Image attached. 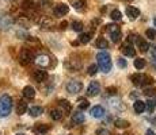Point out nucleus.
I'll list each match as a JSON object with an SVG mask.
<instances>
[{"instance_id":"obj_1","label":"nucleus","mask_w":156,"mask_h":135,"mask_svg":"<svg viewBox=\"0 0 156 135\" xmlns=\"http://www.w3.org/2000/svg\"><path fill=\"white\" fill-rule=\"evenodd\" d=\"M12 111V97L8 95H3L0 97V118L8 116Z\"/></svg>"},{"instance_id":"obj_2","label":"nucleus","mask_w":156,"mask_h":135,"mask_svg":"<svg viewBox=\"0 0 156 135\" xmlns=\"http://www.w3.org/2000/svg\"><path fill=\"white\" fill-rule=\"evenodd\" d=\"M97 59H98V66L101 68L102 72L109 73V72L112 70V58H110V54L109 53L101 52L97 56Z\"/></svg>"},{"instance_id":"obj_3","label":"nucleus","mask_w":156,"mask_h":135,"mask_svg":"<svg viewBox=\"0 0 156 135\" xmlns=\"http://www.w3.org/2000/svg\"><path fill=\"white\" fill-rule=\"evenodd\" d=\"M130 80L134 85L137 86H147V85H152L155 83V80L152 77L147 76V74H140V73H136V74H132L130 76Z\"/></svg>"},{"instance_id":"obj_4","label":"nucleus","mask_w":156,"mask_h":135,"mask_svg":"<svg viewBox=\"0 0 156 135\" xmlns=\"http://www.w3.org/2000/svg\"><path fill=\"white\" fill-rule=\"evenodd\" d=\"M33 61H35V56L33 50L30 49H22L19 54V62L22 65H30Z\"/></svg>"},{"instance_id":"obj_5","label":"nucleus","mask_w":156,"mask_h":135,"mask_svg":"<svg viewBox=\"0 0 156 135\" xmlns=\"http://www.w3.org/2000/svg\"><path fill=\"white\" fill-rule=\"evenodd\" d=\"M82 89H83V84L77 80H71L69 83L67 84V91L72 95H76V93H79V92H82Z\"/></svg>"},{"instance_id":"obj_6","label":"nucleus","mask_w":156,"mask_h":135,"mask_svg":"<svg viewBox=\"0 0 156 135\" xmlns=\"http://www.w3.org/2000/svg\"><path fill=\"white\" fill-rule=\"evenodd\" d=\"M101 92V85L98 81H92L90 83L88 88H87V95L88 96H98Z\"/></svg>"},{"instance_id":"obj_7","label":"nucleus","mask_w":156,"mask_h":135,"mask_svg":"<svg viewBox=\"0 0 156 135\" xmlns=\"http://www.w3.org/2000/svg\"><path fill=\"white\" fill-rule=\"evenodd\" d=\"M33 76H34V80L38 81V83H42V81H45L48 79V73H46V70H44V68L34 70Z\"/></svg>"},{"instance_id":"obj_8","label":"nucleus","mask_w":156,"mask_h":135,"mask_svg":"<svg viewBox=\"0 0 156 135\" xmlns=\"http://www.w3.org/2000/svg\"><path fill=\"white\" fill-rule=\"evenodd\" d=\"M35 62H37L41 68H46L50 65V58L46 56V54H41V56L35 57Z\"/></svg>"},{"instance_id":"obj_9","label":"nucleus","mask_w":156,"mask_h":135,"mask_svg":"<svg viewBox=\"0 0 156 135\" xmlns=\"http://www.w3.org/2000/svg\"><path fill=\"white\" fill-rule=\"evenodd\" d=\"M84 120H86L84 113H83L80 110L72 113V123H73V124H82Z\"/></svg>"},{"instance_id":"obj_10","label":"nucleus","mask_w":156,"mask_h":135,"mask_svg":"<svg viewBox=\"0 0 156 135\" xmlns=\"http://www.w3.org/2000/svg\"><path fill=\"white\" fill-rule=\"evenodd\" d=\"M68 11H69V7L67 4H64V3H60L55 7V14L57 16H62V15L68 14Z\"/></svg>"},{"instance_id":"obj_11","label":"nucleus","mask_w":156,"mask_h":135,"mask_svg":"<svg viewBox=\"0 0 156 135\" xmlns=\"http://www.w3.org/2000/svg\"><path fill=\"white\" fill-rule=\"evenodd\" d=\"M133 110L136 113H143L147 110V103H144L141 100H136L133 104Z\"/></svg>"},{"instance_id":"obj_12","label":"nucleus","mask_w":156,"mask_h":135,"mask_svg":"<svg viewBox=\"0 0 156 135\" xmlns=\"http://www.w3.org/2000/svg\"><path fill=\"white\" fill-rule=\"evenodd\" d=\"M105 115V108L102 106H95L91 110V116L92 118H102Z\"/></svg>"},{"instance_id":"obj_13","label":"nucleus","mask_w":156,"mask_h":135,"mask_svg":"<svg viewBox=\"0 0 156 135\" xmlns=\"http://www.w3.org/2000/svg\"><path fill=\"white\" fill-rule=\"evenodd\" d=\"M126 15L130 19H136L137 16L140 15V10L136 7H132V5H129V7H126Z\"/></svg>"},{"instance_id":"obj_14","label":"nucleus","mask_w":156,"mask_h":135,"mask_svg":"<svg viewBox=\"0 0 156 135\" xmlns=\"http://www.w3.org/2000/svg\"><path fill=\"white\" fill-rule=\"evenodd\" d=\"M122 53L125 54V56L128 57H134V54H136V50H134V47L132 46L130 43H126L122 46Z\"/></svg>"},{"instance_id":"obj_15","label":"nucleus","mask_w":156,"mask_h":135,"mask_svg":"<svg viewBox=\"0 0 156 135\" xmlns=\"http://www.w3.org/2000/svg\"><path fill=\"white\" fill-rule=\"evenodd\" d=\"M23 96H25L26 99H34V96H35V91H34V88L33 86H25L23 88Z\"/></svg>"},{"instance_id":"obj_16","label":"nucleus","mask_w":156,"mask_h":135,"mask_svg":"<svg viewBox=\"0 0 156 135\" xmlns=\"http://www.w3.org/2000/svg\"><path fill=\"white\" fill-rule=\"evenodd\" d=\"M137 45H139V49L141 50L143 53H145L147 50H148L149 47H151V46H149V45H148V42H147V41H144L143 38H140V37H137Z\"/></svg>"},{"instance_id":"obj_17","label":"nucleus","mask_w":156,"mask_h":135,"mask_svg":"<svg viewBox=\"0 0 156 135\" xmlns=\"http://www.w3.org/2000/svg\"><path fill=\"white\" fill-rule=\"evenodd\" d=\"M26 111H27V103L23 101V100H20L19 103H18V106H16L18 115H23V113H26Z\"/></svg>"},{"instance_id":"obj_18","label":"nucleus","mask_w":156,"mask_h":135,"mask_svg":"<svg viewBox=\"0 0 156 135\" xmlns=\"http://www.w3.org/2000/svg\"><path fill=\"white\" fill-rule=\"evenodd\" d=\"M58 104H60V110H61L62 112H65V113L71 112V103L68 100H60Z\"/></svg>"},{"instance_id":"obj_19","label":"nucleus","mask_w":156,"mask_h":135,"mask_svg":"<svg viewBox=\"0 0 156 135\" xmlns=\"http://www.w3.org/2000/svg\"><path fill=\"white\" fill-rule=\"evenodd\" d=\"M11 25H12V19H10L8 16L3 18V19L0 20V29H2V30H7V29H10Z\"/></svg>"},{"instance_id":"obj_20","label":"nucleus","mask_w":156,"mask_h":135,"mask_svg":"<svg viewBox=\"0 0 156 135\" xmlns=\"http://www.w3.org/2000/svg\"><path fill=\"white\" fill-rule=\"evenodd\" d=\"M50 116H52L53 120H61L62 116H64V112L61 110H52L50 111Z\"/></svg>"},{"instance_id":"obj_21","label":"nucleus","mask_w":156,"mask_h":135,"mask_svg":"<svg viewBox=\"0 0 156 135\" xmlns=\"http://www.w3.org/2000/svg\"><path fill=\"white\" fill-rule=\"evenodd\" d=\"M34 131L37 134H46L49 131V126H45V124H37L34 127Z\"/></svg>"},{"instance_id":"obj_22","label":"nucleus","mask_w":156,"mask_h":135,"mask_svg":"<svg viewBox=\"0 0 156 135\" xmlns=\"http://www.w3.org/2000/svg\"><path fill=\"white\" fill-rule=\"evenodd\" d=\"M72 5L76 10H82L86 7V0H72Z\"/></svg>"},{"instance_id":"obj_23","label":"nucleus","mask_w":156,"mask_h":135,"mask_svg":"<svg viewBox=\"0 0 156 135\" xmlns=\"http://www.w3.org/2000/svg\"><path fill=\"white\" fill-rule=\"evenodd\" d=\"M41 113H42V108H41V107H31V108H30V115L34 116V118L40 116Z\"/></svg>"},{"instance_id":"obj_24","label":"nucleus","mask_w":156,"mask_h":135,"mask_svg":"<svg viewBox=\"0 0 156 135\" xmlns=\"http://www.w3.org/2000/svg\"><path fill=\"white\" fill-rule=\"evenodd\" d=\"M107 46H109V43H107V41L105 38H98V41H97L98 49H107Z\"/></svg>"},{"instance_id":"obj_25","label":"nucleus","mask_w":156,"mask_h":135,"mask_svg":"<svg viewBox=\"0 0 156 135\" xmlns=\"http://www.w3.org/2000/svg\"><path fill=\"white\" fill-rule=\"evenodd\" d=\"M77 107H79V110H80V111L87 110V108L90 107L88 100H86V99H80V100H79V104H77Z\"/></svg>"},{"instance_id":"obj_26","label":"nucleus","mask_w":156,"mask_h":135,"mask_svg":"<svg viewBox=\"0 0 156 135\" xmlns=\"http://www.w3.org/2000/svg\"><path fill=\"white\" fill-rule=\"evenodd\" d=\"M71 27H72V30H75V31H82L83 30V23L82 22H79V20H73L72 22V25H71Z\"/></svg>"},{"instance_id":"obj_27","label":"nucleus","mask_w":156,"mask_h":135,"mask_svg":"<svg viewBox=\"0 0 156 135\" xmlns=\"http://www.w3.org/2000/svg\"><path fill=\"white\" fill-rule=\"evenodd\" d=\"M115 127H118V128H126V127H129V122L128 120H124V119H117V120H115Z\"/></svg>"},{"instance_id":"obj_28","label":"nucleus","mask_w":156,"mask_h":135,"mask_svg":"<svg viewBox=\"0 0 156 135\" xmlns=\"http://www.w3.org/2000/svg\"><path fill=\"white\" fill-rule=\"evenodd\" d=\"M110 18H112L113 20H121V19H122V14H121V11H118V10L112 11V14H110Z\"/></svg>"},{"instance_id":"obj_29","label":"nucleus","mask_w":156,"mask_h":135,"mask_svg":"<svg viewBox=\"0 0 156 135\" xmlns=\"http://www.w3.org/2000/svg\"><path fill=\"white\" fill-rule=\"evenodd\" d=\"M144 66H145V59H143V58H137V59H134V68L136 69H143Z\"/></svg>"},{"instance_id":"obj_30","label":"nucleus","mask_w":156,"mask_h":135,"mask_svg":"<svg viewBox=\"0 0 156 135\" xmlns=\"http://www.w3.org/2000/svg\"><path fill=\"white\" fill-rule=\"evenodd\" d=\"M91 39V34H82L79 37V42L80 43H88Z\"/></svg>"},{"instance_id":"obj_31","label":"nucleus","mask_w":156,"mask_h":135,"mask_svg":"<svg viewBox=\"0 0 156 135\" xmlns=\"http://www.w3.org/2000/svg\"><path fill=\"white\" fill-rule=\"evenodd\" d=\"M145 35L149 38V39H155V38H156V31L154 29H148L145 31Z\"/></svg>"},{"instance_id":"obj_32","label":"nucleus","mask_w":156,"mask_h":135,"mask_svg":"<svg viewBox=\"0 0 156 135\" xmlns=\"http://www.w3.org/2000/svg\"><path fill=\"white\" fill-rule=\"evenodd\" d=\"M112 35V41L113 42H119L121 41V31H117V32H113V34H110Z\"/></svg>"},{"instance_id":"obj_33","label":"nucleus","mask_w":156,"mask_h":135,"mask_svg":"<svg viewBox=\"0 0 156 135\" xmlns=\"http://www.w3.org/2000/svg\"><path fill=\"white\" fill-rule=\"evenodd\" d=\"M97 73H98V66L97 65H91V66L88 68V74L90 76H95Z\"/></svg>"},{"instance_id":"obj_34","label":"nucleus","mask_w":156,"mask_h":135,"mask_svg":"<svg viewBox=\"0 0 156 135\" xmlns=\"http://www.w3.org/2000/svg\"><path fill=\"white\" fill-rule=\"evenodd\" d=\"M107 31H109L110 34H113V32L119 31V29H118V26H117V25H109V26H107Z\"/></svg>"},{"instance_id":"obj_35","label":"nucleus","mask_w":156,"mask_h":135,"mask_svg":"<svg viewBox=\"0 0 156 135\" xmlns=\"http://www.w3.org/2000/svg\"><path fill=\"white\" fill-rule=\"evenodd\" d=\"M155 107H156L155 101H148V103H147V110H148V112H151V113L154 112Z\"/></svg>"},{"instance_id":"obj_36","label":"nucleus","mask_w":156,"mask_h":135,"mask_svg":"<svg viewBox=\"0 0 156 135\" xmlns=\"http://www.w3.org/2000/svg\"><path fill=\"white\" fill-rule=\"evenodd\" d=\"M117 64H118V66L119 68H126V59H124V58H118V61H117Z\"/></svg>"},{"instance_id":"obj_37","label":"nucleus","mask_w":156,"mask_h":135,"mask_svg":"<svg viewBox=\"0 0 156 135\" xmlns=\"http://www.w3.org/2000/svg\"><path fill=\"white\" fill-rule=\"evenodd\" d=\"M22 5H23L25 8H31V7H33V0H23Z\"/></svg>"},{"instance_id":"obj_38","label":"nucleus","mask_w":156,"mask_h":135,"mask_svg":"<svg viewBox=\"0 0 156 135\" xmlns=\"http://www.w3.org/2000/svg\"><path fill=\"white\" fill-rule=\"evenodd\" d=\"M38 4H40V7H48V5H52V2L50 0H41Z\"/></svg>"},{"instance_id":"obj_39","label":"nucleus","mask_w":156,"mask_h":135,"mask_svg":"<svg viewBox=\"0 0 156 135\" xmlns=\"http://www.w3.org/2000/svg\"><path fill=\"white\" fill-rule=\"evenodd\" d=\"M97 135H110V131L106 130V128H99L97 131Z\"/></svg>"},{"instance_id":"obj_40","label":"nucleus","mask_w":156,"mask_h":135,"mask_svg":"<svg viewBox=\"0 0 156 135\" xmlns=\"http://www.w3.org/2000/svg\"><path fill=\"white\" fill-rule=\"evenodd\" d=\"M147 96H154L155 93H156V91L154 88H148V89H145V92H144Z\"/></svg>"},{"instance_id":"obj_41","label":"nucleus","mask_w":156,"mask_h":135,"mask_svg":"<svg viewBox=\"0 0 156 135\" xmlns=\"http://www.w3.org/2000/svg\"><path fill=\"white\" fill-rule=\"evenodd\" d=\"M115 92H117V88H114V86H110V88L106 89L107 95H115Z\"/></svg>"},{"instance_id":"obj_42","label":"nucleus","mask_w":156,"mask_h":135,"mask_svg":"<svg viewBox=\"0 0 156 135\" xmlns=\"http://www.w3.org/2000/svg\"><path fill=\"white\" fill-rule=\"evenodd\" d=\"M67 26H68V23L65 22V20H64V22L60 23V29H61V30H65V29H67Z\"/></svg>"},{"instance_id":"obj_43","label":"nucleus","mask_w":156,"mask_h":135,"mask_svg":"<svg viewBox=\"0 0 156 135\" xmlns=\"http://www.w3.org/2000/svg\"><path fill=\"white\" fill-rule=\"evenodd\" d=\"M145 135H156V134H155V131H154V130H148V131L145 133Z\"/></svg>"},{"instance_id":"obj_44","label":"nucleus","mask_w":156,"mask_h":135,"mask_svg":"<svg viewBox=\"0 0 156 135\" xmlns=\"http://www.w3.org/2000/svg\"><path fill=\"white\" fill-rule=\"evenodd\" d=\"M154 25H155V27H156V16H155V19H154Z\"/></svg>"},{"instance_id":"obj_45","label":"nucleus","mask_w":156,"mask_h":135,"mask_svg":"<svg viewBox=\"0 0 156 135\" xmlns=\"http://www.w3.org/2000/svg\"><path fill=\"white\" fill-rule=\"evenodd\" d=\"M16 135H25V134H16Z\"/></svg>"},{"instance_id":"obj_46","label":"nucleus","mask_w":156,"mask_h":135,"mask_svg":"<svg viewBox=\"0 0 156 135\" xmlns=\"http://www.w3.org/2000/svg\"><path fill=\"white\" fill-rule=\"evenodd\" d=\"M155 104H156V100H155Z\"/></svg>"},{"instance_id":"obj_47","label":"nucleus","mask_w":156,"mask_h":135,"mask_svg":"<svg viewBox=\"0 0 156 135\" xmlns=\"http://www.w3.org/2000/svg\"><path fill=\"white\" fill-rule=\"evenodd\" d=\"M128 2H129V0H128Z\"/></svg>"}]
</instances>
